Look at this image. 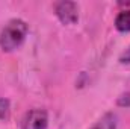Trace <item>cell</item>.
<instances>
[{
  "label": "cell",
  "mask_w": 130,
  "mask_h": 129,
  "mask_svg": "<svg viewBox=\"0 0 130 129\" xmlns=\"http://www.w3.org/2000/svg\"><path fill=\"white\" fill-rule=\"evenodd\" d=\"M11 115V102L6 97H0V120L6 122Z\"/></svg>",
  "instance_id": "obj_6"
},
{
  "label": "cell",
  "mask_w": 130,
  "mask_h": 129,
  "mask_svg": "<svg viewBox=\"0 0 130 129\" xmlns=\"http://www.w3.org/2000/svg\"><path fill=\"white\" fill-rule=\"evenodd\" d=\"M91 129H117V115L113 112L103 114Z\"/></svg>",
  "instance_id": "obj_4"
},
{
  "label": "cell",
  "mask_w": 130,
  "mask_h": 129,
  "mask_svg": "<svg viewBox=\"0 0 130 129\" xmlns=\"http://www.w3.org/2000/svg\"><path fill=\"white\" fill-rule=\"evenodd\" d=\"M118 61H120V64H126L129 65L130 64V46L120 55V58H118Z\"/></svg>",
  "instance_id": "obj_8"
},
{
  "label": "cell",
  "mask_w": 130,
  "mask_h": 129,
  "mask_svg": "<svg viewBox=\"0 0 130 129\" xmlns=\"http://www.w3.org/2000/svg\"><path fill=\"white\" fill-rule=\"evenodd\" d=\"M117 105L118 106H123V108H129L130 106V93H124L118 97L117 100Z\"/></svg>",
  "instance_id": "obj_7"
},
{
  "label": "cell",
  "mask_w": 130,
  "mask_h": 129,
  "mask_svg": "<svg viewBox=\"0 0 130 129\" xmlns=\"http://www.w3.org/2000/svg\"><path fill=\"white\" fill-rule=\"evenodd\" d=\"M115 28L118 32H130V9H123L115 18Z\"/></svg>",
  "instance_id": "obj_5"
},
{
  "label": "cell",
  "mask_w": 130,
  "mask_h": 129,
  "mask_svg": "<svg viewBox=\"0 0 130 129\" xmlns=\"http://www.w3.org/2000/svg\"><path fill=\"white\" fill-rule=\"evenodd\" d=\"M27 32H29V26L24 20L21 18L9 20L0 32V49L8 53L17 50L24 43Z\"/></svg>",
  "instance_id": "obj_1"
},
{
  "label": "cell",
  "mask_w": 130,
  "mask_h": 129,
  "mask_svg": "<svg viewBox=\"0 0 130 129\" xmlns=\"http://www.w3.org/2000/svg\"><path fill=\"white\" fill-rule=\"evenodd\" d=\"M47 126L48 115L47 111L42 108H33L27 111L21 122V129H47Z\"/></svg>",
  "instance_id": "obj_3"
},
{
  "label": "cell",
  "mask_w": 130,
  "mask_h": 129,
  "mask_svg": "<svg viewBox=\"0 0 130 129\" xmlns=\"http://www.w3.org/2000/svg\"><path fill=\"white\" fill-rule=\"evenodd\" d=\"M53 9L58 20L65 26H71L79 21V6L76 2H71V0L56 2L53 5Z\"/></svg>",
  "instance_id": "obj_2"
}]
</instances>
